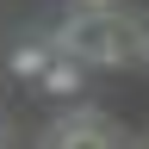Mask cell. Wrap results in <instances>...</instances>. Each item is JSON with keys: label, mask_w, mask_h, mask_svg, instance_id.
Returning a JSON list of instances; mask_svg holds the SVG:
<instances>
[{"label": "cell", "mask_w": 149, "mask_h": 149, "mask_svg": "<svg viewBox=\"0 0 149 149\" xmlns=\"http://www.w3.org/2000/svg\"><path fill=\"white\" fill-rule=\"evenodd\" d=\"M56 56H74L81 68H149V19L143 13H81L74 6L50 31Z\"/></svg>", "instance_id": "1"}, {"label": "cell", "mask_w": 149, "mask_h": 149, "mask_svg": "<svg viewBox=\"0 0 149 149\" xmlns=\"http://www.w3.org/2000/svg\"><path fill=\"white\" fill-rule=\"evenodd\" d=\"M50 56H56V44H19V50L6 56V68L19 74V81H37V74L50 68Z\"/></svg>", "instance_id": "4"}, {"label": "cell", "mask_w": 149, "mask_h": 149, "mask_svg": "<svg viewBox=\"0 0 149 149\" xmlns=\"http://www.w3.org/2000/svg\"><path fill=\"white\" fill-rule=\"evenodd\" d=\"M44 149H118V137L106 130L100 112H68V118L44 137Z\"/></svg>", "instance_id": "2"}, {"label": "cell", "mask_w": 149, "mask_h": 149, "mask_svg": "<svg viewBox=\"0 0 149 149\" xmlns=\"http://www.w3.org/2000/svg\"><path fill=\"white\" fill-rule=\"evenodd\" d=\"M81 13H124V0H74Z\"/></svg>", "instance_id": "5"}, {"label": "cell", "mask_w": 149, "mask_h": 149, "mask_svg": "<svg viewBox=\"0 0 149 149\" xmlns=\"http://www.w3.org/2000/svg\"><path fill=\"white\" fill-rule=\"evenodd\" d=\"M37 87H44L50 100H74V93L87 87V68L74 62V56H50V68L37 74Z\"/></svg>", "instance_id": "3"}, {"label": "cell", "mask_w": 149, "mask_h": 149, "mask_svg": "<svg viewBox=\"0 0 149 149\" xmlns=\"http://www.w3.org/2000/svg\"><path fill=\"white\" fill-rule=\"evenodd\" d=\"M0 149H6V130H0Z\"/></svg>", "instance_id": "6"}]
</instances>
